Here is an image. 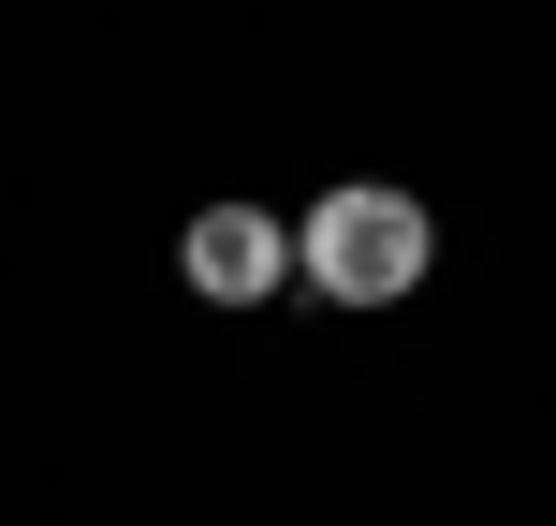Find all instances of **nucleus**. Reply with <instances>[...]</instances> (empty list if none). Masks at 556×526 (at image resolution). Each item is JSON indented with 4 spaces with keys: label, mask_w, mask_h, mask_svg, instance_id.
Wrapping results in <instances>:
<instances>
[{
    "label": "nucleus",
    "mask_w": 556,
    "mask_h": 526,
    "mask_svg": "<svg viewBox=\"0 0 556 526\" xmlns=\"http://www.w3.org/2000/svg\"><path fill=\"white\" fill-rule=\"evenodd\" d=\"M425 264H440V220H425L410 191H381V176H352V191H323L293 220V278L323 307H395Z\"/></svg>",
    "instance_id": "obj_1"
},
{
    "label": "nucleus",
    "mask_w": 556,
    "mask_h": 526,
    "mask_svg": "<svg viewBox=\"0 0 556 526\" xmlns=\"http://www.w3.org/2000/svg\"><path fill=\"white\" fill-rule=\"evenodd\" d=\"M176 264H191V293H205V307H264L278 278H293V234H278L264 205H205V220L176 234Z\"/></svg>",
    "instance_id": "obj_2"
}]
</instances>
